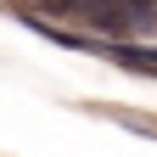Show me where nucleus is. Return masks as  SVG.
I'll use <instances>...</instances> for the list:
<instances>
[{"instance_id": "1", "label": "nucleus", "mask_w": 157, "mask_h": 157, "mask_svg": "<svg viewBox=\"0 0 157 157\" xmlns=\"http://www.w3.org/2000/svg\"><path fill=\"white\" fill-rule=\"evenodd\" d=\"M107 56L118 67H129V73H151L157 78V51L151 45H107Z\"/></svg>"}, {"instance_id": "2", "label": "nucleus", "mask_w": 157, "mask_h": 157, "mask_svg": "<svg viewBox=\"0 0 157 157\" xmlns=\"http://www.w3.org/2000/svg\"><path fill=\"white\" fill-rule=\"evenodd\" d=\"M45 11H73V0H39Z\"/></svg>"}]
</instances>
